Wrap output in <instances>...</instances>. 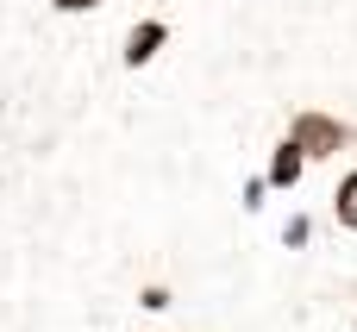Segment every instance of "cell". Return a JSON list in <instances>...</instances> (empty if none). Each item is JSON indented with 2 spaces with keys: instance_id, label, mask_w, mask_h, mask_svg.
Listing matches in <instances>:
<instances>
[{
  "instance_id": "cell-2",
  "label": "cell",
  "mask_w": 357,
  "mask_h": 332,
  "mask_svg": "<svg viewBox=\"0 0 357 332\" xmlns=\"http://www.w3.org/2000/svg\"><path fill=\"white\" fill-rule=\"evenodd\" d=\"M169 38H176V31H169V19H163V13L132 19V25H126V38H119V69H132V75H138V69H151V63L169 50Z\"/></svg>"
},
{
  "instance_id": "cell-9",
  "label": "cell",
  "mask_w": 357,
  "mask_h": 332,
  "mask_svg": "<svg viewBox=\"0 0 357 332\" xmlns=\"http://www.w3.org/2000/svg\"><path fill=\"white\" fill-rule=\"evenodd\" d=\"M132 332H138V326H132Z\"/></svg>"
},
{
  "instance_id": "cell-1",
  "label": "cell",
  "mask_w": 357,
  "mask_h": 332,
  "mask_svg": "<svg viewBox=\"0 0 357 332\" xmlns=\"http://www.w3.org/2000/svg\"><path fill=\"white\" fill-rule=\"evenodd\" d=\"M282 138H289V144H301V157H307V163H326V157H339V151H351V144H357V126H345V119H339V113H326V107H295Z\"/></svg>"
},
{
  "instance_id": "cell-5",
  "label": "cell",
  "mask_w": 357,
  "mask_h": 332,
  "mask_svg": "<svg viewBox=\"0 0 357 332\" xmlns=\"http://www.w3.org/2000/svg\"><path fill=\"white\" fill-rule=\"evenodd\" d=\"M132 308H144V314H169V308H176V289L151 276V282H138V295H132Z\"/></svg>"
},
{
  "instance_id": "cell-7",
  "label": "cell",
  "mask_w": 357,
  "mask_h": 332,
  "mask_svg": "<svg viewBox=\"0 0 357 332\" xmlns=\"http://www.w3.org/2000/svg\"><path fill=\"white\" fill-rule=\"evenodd\" d=\"M264 195H276V188H270L264 176H245V188H238V207H245V213H264Z\"/></svg>"
},
{
  "instance_id": "cell-6",
  "label": "cell",
  "mask_w": 357,
  "mask_h": 332,
  "mask_svg": "<svg viewBox=\"0 0 357 332\" xmlns=\"http://www.w3.org/2000/svg\"><path fill=\"white\" fill-rule=\"evenodd\" d=\"M307 239H314V220H307V213H289V220H282V251H301Z\"/></svg>"
},
{
  "instance_id": "cell-3",
  "label": "cell",
  "mask_w": 357,
  "mask_h": 332,
  "mask_svg": "<svg viewBox=\"0 0 357 332\" xmlns=\"http://www.w3.org/2000/svg\"><path fill=\"white\" fill-rule=\"evenodd\" d=\"M301 176H307V157H301V144L276 138V144H270V163H264V182H270L276 195H289V188H301Z\"/></svg>"
},
{
  "instance_id": "cell-4",
  "label": "cell",
  "mask_w": 357,
  "mask_h": 332,
  "mask_svg": "<svg viewBox=\"0 0 357 332\" xmlns=\"http://www.w3.org/2000/svg\"><path fill=\"white\" fill-rule=\"evenodd\" d=\"M333 220H339L345 232H357V169H345L339 188H333Z\"/></svg>"
},
{
  "instance_id": "cell-8",
  "label": "cell",
  "mask_w": 357,
  "mask_h": 332,
  "mask_svg": "<svg viewBox=\"0 0 357 332\" xmlns=\"http://www.w3.org/2000/svg\"><path fill=\"white\" fill-rule=\"evenodd\" d=\"M56 19H88V13H100V6H113V0H44Z\"/></svg>"
}]
</instances>
